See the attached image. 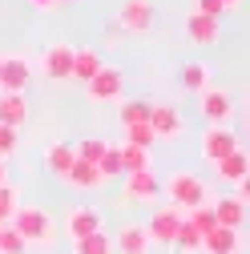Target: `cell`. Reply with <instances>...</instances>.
I'll use <instances>...</instances> for the list:
<instances>
[{
	"instance_id": "39",
	"label": "cell",
	"mask_w": 250,
	"mask_h": 254,
	"mask_svg": "<svg viewBox=\"0 0 250 254\" xmlns=\"http://www.w3.org/2000/svg\"><path fill=\"white\" fill-rule=\"evenodd\" d=\"M61 4H65V0H61Z\"/></svg>"
},
{
	"instance_id": "14",
	"label": "cell",
	"mask_w": 250,
	"mask_h": 254,
	"mask_svg": "<svg viewBox=\"0 0 250 254\" xmlns=\"http://www.w3.org/2000/svg\"><path fill=\"white\" fill-rule=\"evenodd\" d=\"M218 33H222V20L202 16V12H190V16H186V37H190L194 45H214Z\"/></svg>"
},
{
	"instance_id": "31",
	"label": "cell",
	"mask_w": 250,
	"mask_h": 254,
	"mask_svg": "<svg viewBox=\"0 0 250 254\" xmlns=\"http://www.w3.org/2000/svg\"><path fill=\"white\" fill-rule=\"evenodd\" d=\"M24 246H28V242L4 222V226H0V254H24Z\"/></svg>"
},
{
	"instance_id": "29",
	"label": "cell",
	"mask_w": 250,
	"mask_h": 254,
	"mask_svg": "<svg viewBox=\"0 0 250 254\" xmlns=\"http://www.w3.org/2000/svg\"><path fill=\"white\" fill-rule=\"evenodd\" d=\"M97 170H101L105 186H109V182H117V178H125V174H121V153H117V145H109V149H105V157L97 162Z\"/></svg>"
},
{
	"instance_id": "9",
	"label": "cell",
	"mask_w": 250,
	"mask_h": 254,
	"mask_svg": "<svg viewBox=\"0 0 250 254\" xmlns=\"http://www.w3.org/2000/svg\"><path fill=\"white\" fill-rule=\"evenodd\" d=\"M33 81V65L24 57H0V93H24Z\"/></svg>"
},
{
	"instance_id": "2",
	"label": "cell",
	"mask_w": 250,
	"mask_h": 254,
	"mask_svg": "<svg viewBox=\"0 0 250 254\" xmlns=\"http://www.w3.org/2000/svg\"><path fill=\"white\" fill-rule=\"evenodd\" d=\"M8 226L24 242H49V234H53V222H49V214L41 206H16V214L8 218Z\"/></svg>"
},
{
	"instance_id": "1",
	"label": "cell",
	"mask_w": 250,
	"mask_h": 254,
	"mask_svg": "<svg viewBox=\"0 0 250 254\" xmlns=\"http://www.w3.org/2000/svg\"><path fill=\"white\" fill-rule=\"evenodd\" d=\"M162 190H166V198H170V206H178L182 214L206 202V182H202L198 174H190V170H178V174H170Z\"/></svg>"
},
{
	"instance_id": "32",
	"label": "cell",
	"mask_w": 250,
	"mask_h": 254,
	"mask_svg": "<svg viewBox=\"0 0 250 254\" xmlns=\"http://www.w3.org/2000/svg\"><path fill=\"white\" fill-rule=\"evenodd\" d=\"M16 206H20V202H16V194H12V186L4 182V186H0V226L16 214Z\"/></svg>"
},
{
	"instance_id": "34",
	"label": "cell",
	"mask_w": 250,
	"mask_h": 254,
	"mask_svg": "<svg viewBox=\"0 0 250 254\" xmlns=\"http://www.w3.org/2000/svg\"><path fill=\"white\" fill-rule=\"evenodd\" d=\"M194 12H202V16H214V20H222V12H226V8H222V0H198V8H194Z\"/></svg>"
},
{
	"instance_id": "20",
	"label": "cell",
	"mask_w": 250,
	"mask_h": 254,
	"mask_svg": "<svg viewBox=\"0 0 250 254\" xmlns=\"http://www.w3.org/2000/svg\"><path fill=\"white\" fill-rule=\"evenodd\" d=\"M69 190H101L105 186V178H101V170L97 166H89V162H73V170L61 178Z\"/></svg>"
},
{
	"instance_id": "22",
	"label": "cell",
	"mask_w": 250,
	"mask_h": 254,
	"mask_svg": "<svg viewBox=\"0 0 250 254\" xmlns=\"http://www.w3.org/2000/svg\"><path fill=\"white\" fill-rule=\"evenodd\" d=\"M210 206H214V218H218V226H226V230H238V226H242L246 202H238V198H218V202H210Z\"/></svg>"
},
{
	"instance_id": "6",
	"label": "cell",
	"mask_w": 250,
	"mask_h": 254,
	"mask_svg": "<svg viewBox=\"0 0 250 254\" xmlns=\"http://www.w3.org/2000/svg\"><path fill=\"white\" fill-rule=\"evenodd\" d=\"M182 210L178 206H153V214H149V222H145V234H149V242H162V246H170L174 242V230L182 226Z\"/></svg>"
},
{
	"instance_id": "5",
	"label": "cell",
	"mask_w": 250,
	"mask_h": 254,
	"mask_svg": "<svg viewBox=\"0 0 250 254\" xmlns=\"http://www.w3.org/2000/svg\"><path fill=\"white\" fill-rule=\"evenodd\" d=\"M149 129H153V137H158V141H178L182 129H186V121H182L178 105H170V101L149 105Z\"/></svg>"
},
{
	"instance_id": "8",
	"label": "cell",
	"mask_w": 250,
	"mask_h": 254,
	"mask_svg": "<svg viewBox=\"0 0 250 254\" xmlns=\"http://www.w3.org/2000/svg\"><path fill=\"white\" fill-rule=\"evenodd\" d=\"M125 198L129 202H158L162 198V182L153 174V166L137 170V174H125Z\"/></svg>"
},
{
	"instance_id": "33",
	"label": "cell",
	"mask_w": 250,
	"mask_h": 254,
	"mask_svg": "<svg viewBox=\"0 0 250 254\" xmlns=\"http://www.w3.org/2000/svg\"><path fill=\"white\" fill-rule=\"evenodd\" d=\"M16 153V129H8V125H0V162L4 157Z\"/></svg>"
},
{
	"instance_id": "18",
	"label": "cell",
	"mask_w": 250,
	"mask_h": 254,
	"mask_svg": "<svg viewBox=\"0 0 250 254\" xmlns=\"http://www.w3.org/2000/svg\"><path fill=\"white\" fill-rule=\"evenodd\" d=\"M214 170H218L222 182H242V178H250V153L246 149H230L222 162H214Z\"/></svg>"
},
{
	"instance_id": "36",
	"label": "cell",
	"mask_w": 250,
	"mask_h": 254,
	"mask_svg": "<svg viewBox=\"0 0 250 254\" xmlns=\"http://www.w3.org/2000/svg\"><path fill=\"white\" fill-rule=\"evenodd\" d=\"M117 37H121V24L109 20V24H105V41H117Z\"/></svg>"
},
{
	"instance_id": "23",
	"label": "cell",
	"mask_w": 250,
	"mask_h": 254,
	"mask_svg": "<svg viewBox=\"0 0 250 254\" xmlns=\"http://www.w3.org/2000/svg\"><path fill=\"white\" fill-rule=\"evenodd\" d=\"M170 250H174V254H198V250H202V234H198V230L190 226V222L182 218V226L174 230V242H170Z\"/></svg>"
},
{
	"instance_id": "15",
	"label": "cell",
	"mask_w": 250,
	"mask_h": 254,
	"mask_svg": "<svg viewBox=\"0 0 250 254\" xmlns=\"http://www.w3.org/2000/svg\"><path fill=\"white\" fill-rule=\"evenodd\" d=\"M24 121H28V97L24 93H0V125L20 129Z\"/></svg>"
},
{
	"instance_id": "25",
	"label": "cell",
	"mask_w": 250,
	"mask_h": 254,
	"mask_svg": "<svg viewBox=\"0 0 250 254\" xmlns=\"http://www.w3.org/2000/svg\"><path fill=\"white\" fill-rule=\"evenodd\" d=\"M117 153H121V174H137V170H149V166H153L149 149H137V145H117Z\"/></svg>"
},
{
	"instance_id": "10",
	"label": "cell",
	"mask_w": 250,
	"mask_h": 254,
	"mask_svg": "<svg viewBox=\"0 0 250 254\" xmlns=\"http://www.w3.org/2000/svg\"><path fill=\"white\" fill-rule=\"evenodd\" d=\"M101 230V210L97 206H73L65 214V234L77 242V238H89V234H97Z\"/></svg>"
},
{
	"instance_id": "17",
	"label": "cell",
	"mask_w": 250,
	"mask_h": 254,
	"mask_svg": "<svg viewBox=\"0 0 250 254\" xmlns=\"http://www.w3.org/2000/svg\"><path fill=\"white\" fill-rule=\"evenodd\" d=\"M202 250H206V254H238V250H242V238H238V230L214 226L210 234H202Z\"/></svg>"
},
{
	"instance_id": "26",
	"label": "cell",
	"mask_w": 250,
	"mask_h": 254,
	"mask_svg": "<svg viewBox=\"0 0 250 254\" xmlns=\"http://www.w3.org/2000/svg\"><path fill=\"white\" fill-rule=\"evenodd\" d=\"M105 149H109V141H105V137H85V141H77V145H73L77 162H89V166H97L101 157H105Z\"/></svg>"
},
{
	"instance_id": "35",
	"label": "cell",
	"mask_w": 250,
	"mask_h": 254,
	"mask_svg": "<svg viewBox=\"0 0 250 254\" xmlns=\"http://www.w3.org/2000/svg\"><path fill=\"white\" fill-rule=\"evenodd\" d=\"M28 4H33L37 12H49V8H57V4H61V0H28Z\"/></svg>"
},
{
	"instance_id": "12",
	"label": "cell",
	"mask_w": 250,
	"mask_h": 254,
	"mask_svg": "<svg viewBox=\"0 0 250 254\" xmlns=\"http://www.w3.org/2000/svg\"><path fill=\"white\" fill-rule=\"evenodd\" d=\"M41 69L53 81H69V73H73V45H49L41 53Z\"/></svg>"
},
{
	"instance_id": "27",
	"label": "cell",
	"mask_w": 250,
	"mask_h": 254,
	"mask_svg": "<svg viewBox=\"0 0 250 254\" xmlns=\"http://www.w3.org/2000/svg\"><path fill=\"white\" fill-rule=\"evenodd\" d=\"M73 254H113V242H109L105 230H97V234H89V238H77L73 242Z\"/></svg>"
},
{
	"instance_id": "37",
	"label": "cell",
	"mask_w": 250,
	"mask_h": 254,
	"mask_svg": "<svg viewBox=\"0 0 250 254\" xmlns=\"http://www.w3.org/2000/svg\"><path fill=\"white\" fill-rule=\"evenodd\" d=\"M8 182V170H4V162H0V186H4Z\"/></svg>"
},
{
	"instance_id": "11",
	"label": "cell",
	"mask_w": 250,
	"mask_h": 254,
	"mask_svg": "<svg viewBox=\"0 0 250 254\" xmlns=\"http://www.w3.org/2000/svg\"><path fill=\"white\" fill-rule=\"evenodd\" d=\"M113 242V254L121 250V254H149V234H145V226H137V222H121V230L109 238Z\"/></svg>"
},
{
	"instance_id": "7",
	"label": "cell",
	"mask_w": 250,
	"mask_h": 254,
	"mask_svg": "<svg viewBox=\"0 0 250 254\" xmlns=\"http://www.w3.org/2000/svg\"><path fill=\"white\" fill-rule=\"evenodd\" d=\"M113 20L121 24V33H149L153 28V4L149 0H121Z\"/></svg>"
},
{
	"instance_id": "13",
	"label": "cell",
	"mask_w": 250,
	"mask_h": 254,
	"mask_svg": "<svg viewBox=\"0 0 250 254\" xmlns=\"http://www.w3.org/2000/svg\"><path fill=\"white\" fill-rule=\"evenodd\" d=\"M85 89H89V101H121V69L105 65Z\"/></svg>"
},
{
	"instance_id": "38",
	"label": "cell",
	"mask_w": 250,
	"mask_h": 254,
	"mask_svg": "<svg viewBox=\"0 0 250 254\" xmlns=\"http://www.w3.org/2000/svg\"><path fill=\"white\" fill-rule=\"evenodd\" d=\"M234 4H242V0H222V8H234Z\"/></svg>"
},
{
	"instance_id": "4",
	"label": "cell",
	"mask_w": 250,
	"mask_h": 254,
	"mask_svg": "<svg viewBox=\"0 0 250 254\" xmlns=\"http://www.w3.org/2000/svg\"><path fill=\"white\" fill-rule=\"evenodd\" d=\"M230 149H238V133L230 129V125H206V133H202V141H198V153L206 157V162H210V166L222 162Z\"/></svg>"
},
{
	"instance_id": "28",
	"label": "cell",
	"mask_w": 250,
	"mask_h": 254,
	"mask_svg": "<svg viewBox=\"0 0 250 254\" xmlns=\"http://www.w3.org/2000/svg\"><path fill=\"white\" fill-rule=\"evenodd\" d=\"M186 222H190L198 234H210V230L218 226V218H214V206H210V202H202V206H194V210H186Z\"/></svg>"
},
{
	"instance_id": "3",
	"label": "cell",
	"mask_w": 250,
	"mask_h": 254,
	"mask_svg": "<svg viewBox=\"0 0 250 254\" xmlns=\"http://www.w3.org/2000/svg\"><path fill=\"white\" fill-rule=\"evenodd\" d=\"M198 109H202L206 125H230V117H234V97H230V89H218V85L202 89V93H198Z\"/></svg>"
},
{
	"instance_id": "30",
	"label": "cell",
	"mask_w": 250,
	"mask_h": 254,
	"mask_svg": "<svg viewBox=\"0 0 250 254\" xmlns=\"http://www.w3.org/2000/svg\"><path fill=\"white\" fill-rule=\"evenodd\" d=\"M153 129H149V121L145 125H129V129H125V145H137V149H153Z\"/></svg>"
},
{
	"instance_id": "24",
	"label": "cell",
	"mask_w": 250,
	"mask_h": 254,
	"mask_svg": "<svg viewBox=\"0 0 250 254\" xmlns=\"http://www.w3.org/2000/svg\"><path fill=\"white\" fill-rule=\"evenodd\" d=\"M149 105H153V101H145V97H133V101H121V113H117V121H121V129H129V125H145V121H149Z\"/></svg>"
},
{
	"instance_id": "16",
	"label": "cell",
	"mask_w": 250,
	"mask_h": 254,
	"mask_svg": "<svg viewBox=\"0 0 250 254\" xmlns=\"http://www.w3.org/2000/svg\"><path fill=\"white\" fill-rule=\"evenodd\" d=\"M101 69H105V61H101V53H97V49H73V73H69L73 81L89 85Z\"/></svg>"
},
{
	"instance_id": "19",
	"label": "cell",
	"mask_w": 250,
	"mask_h": 254,
	"mask_svg": "<svg viewBox=\"0 0 250 254\" xmlns=\"http://www.w3.org/2000/svg\"><path fill=\"white\" fill-rule=\"evenodd\" d=\"M73 162H77V153H73L69 141H53V145L45 149V170H49L53 178H65V174L73 170Z\"/></svg>"
},
{
	"instance_id": "21",
	"label": "cell",
	"mask_w": 250,
	"mask_h": 254,
	"mask_svg": "<svg viewBox=\"0 0 250 254\" xmlns=\"http://www.w3.org/2000/svg\"><path fill=\"white\" fill-rule=\"evenodd\" d=\"M178 85H182L186 93L210 89V65H206V61H186V65L178 69Z\"/></svg>"
}]
</instances>
